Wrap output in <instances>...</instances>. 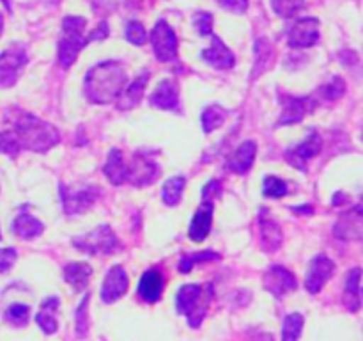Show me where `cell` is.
Masks as SVG:
<instances>
[{"label": "cell", "mask_w": 363, "mask_h": 341, "mask_svg": "<svg viewBox=\"0 0 363 341\" xmlns=\"http://www.w3.org/2000/svg\"><path fill=\"white\" fill-rule=\"evenodd\" d=\"M128 84V73L119 60H105L87 71L84 82L85 96L91 103H110L119 99Z\"/></svg>", "instance_id": "1"}, {"label": "cell", "mask_w": 363, "mask_h": 341, "mask_svg": "<svg viewBox=\"0 0 363 341\" xmlns=\"http://www.w3.org/2000/svg\"><path fill=\"white\" fill-rule=\"evenodd\" d=\"M13 134L20 142L21 149H30L35 153H46L59 142L60 135L55 126L39 119L30 112H18L13 117Z\"/></svg>", "instance_id": "2"}, {"label": "cell", "mask_w": 363, "mask_h": 341, "mask_svg": "<svg viewBox=\"0 0 363 341\" xmlns=\"http://www.w3.org/2000/svg\"><path fill=\"white\" fill-rule=\"evenodd\" d=\"M213 298V286L211 284H202L190 283L183 284L176 295V308L177 313L184 315L188 318V323L194 329H199L202 320L206 318L208 313L209 301Z\"/></svg>", "instance_id": "3"}, {"label": "cell", "mask_w": 363, "mask_h": 341, "mask_svg": "<svg viewBox=\"0 0 363 341\" xmlns=\"http://www.w3.org/2000/svg\"><path fill=\"white\" fill-rule=\"evenodd\" d=\"M87 20L82 16H66L62 20V34L59 39V64L67 70L73 66L80 50L85 46L84 28Z\"/></svg>", "instance_id": "4"}, {"label": "cell", "mask_w": 363, "mask_h": 341, "mask_svg": "<svg viewBox=\"0 0 363 341\" xmlns=\"http://www.w3.org/2000/svg\"><path fill=\"white\" fill-rule=\"evenodd\" d=\"M73 245L80 249L82 252L87 254H112L117 247H119V240H117L116 233L110 226H99L91 233H85L82 237L73 238Z\"/></svg>", "instance_id": "5"}, {"label": "cell", "mask_w": 363, "mask_h": 341, "mask_svg": "<svg viewBox=\"0 0 363 341\" xmlns=\"http://www.w3.org/2000/svg\"><path fill=\"white\" fill-rule=\"evenodd\" d=\"M151 45L160 63H174L177 59V36L165 20H160L151 31Z\"/></svg>", "instance_id": "6"}, {"label": "cell", "mask_w": 363, "mask_h": 341, "mask_svg": "<svg viewBox=\"0 0 363 341\" xmlns=\"http://www.w3.org/2000/svg\"><path fill=\"white\" fill-rule=\"evenodd\" d=\"M321 102L318 96H282V117L279 119V126H286V124H296L303 121L305 116L314 112Z\"/></svg>", "instance_id": "7"}, {"label": "cell", "mask_w": 363, "mask_h": 341, "mask_svg": "<svg viewBox=\"0 0 363 341\" xmlns=\"http://www.w3.org/2000/svg\"><path fill=\"white\" fill-rule=\"evenodd\" d=\"M321 148H323L321 135H319L318 130H314V128H312L311 134H308V137L305 139L301 144L287 149L286 162L289 163V166L296 167V169L301 170V173H305V170H307V163L311 162L314 156H318V153L321 151Z\"/></svg>", "instance_id": "8"}, {"label": "cell", "mask_w": 363, "mask_h": 341, "mask_svg": "<svg viewBox=\"0 0 363 341\" xmlns=\"http://www.w3.org/2000/svg\"><path fill=\"white\" fill-rule=\"evenodd\" d=\"M27 64V53L21 46H11L0 53V87H11Z\"/></svg>", "instance_id": "9"}, {"label": "cell", "mask_w": 363, "mask_h": 341, "mask_svg": "<svg viewBox=\"0 0 363 341\" xmlns=\"http://www.w3.org/2000/svg\"><path fill=\"white\" fill-rule=\"evenodd\" d=\"M99 195L98 188H82V190H73L64 185H60V197H62V208L66 215H78L94 205L96 197Z\"/></svg>", "instance_id": "10"}, {"label": "cell", "mask_w": 363, "mask_h": 341, "mask_svg": "<svg viewBox=\"0 0 363 341\" xmlns=\"http://www.w3.org/2000/svg\"><path fill=\"white\" fill-rule=\"evenodd\" d=\"M262 284H264L266 290L269 293L275 295L277 298H282L286 297L287 293L296 290L298 283H296V277L291 270H287L286 266H280L275 265L272 269L266 270L264 277H262Z\"/></svg>", "instance_id": "11"}, {"label": "cell", "mask_w": 363, "mask_h": 341, "mask_svg": "<svg viewBox=\"0 0 363 341\" xmlns=\"http://www.w3.org/2000/svg\"><path fill=\"white\" fill-rule=\"evenodd\" d=\"M319 27L321 21L314 16L300 18L289 31L291 48H308L319 41Z\"/></svg>", "instance_id": "12"}, {"label": "cell", "mask_w": 363, "mask_h": 341, "mask_svg": "<svg viewBox=\"0 0 363 341\" xmlns=\"http://www.w3.org/2000/svg\"><path fill=\"white\" fill-rule=\"evenodd\" d=\"M333 272H335V263H333L328 256H315L311 261V265H308L307 277H305V288H307L312 295L319 293L321 288L332 279Z\"/></svg>", "instance_id": "13"}, {"label": "cell", "mask_w": 363, "mask_h": 341, "mask_svg": "<svg viewBox=\"0 0 363 341\" xmlns=\"http://www.w3.org/2000/svg\"><path fill=\"white\" fill-rule=\"evenodd\" d=\"M130 288V279H128V274L124 272L123 266H112L108 270V274L105 276L101 286V298L106 304H112V302L119 301L124 293Z\"/></svg>", "instance_id": "14"}, {"label": "cell", "mask_w": 363, "mask_h": 341, "mask_svg": "<svg viewBox=\"0 0 363 341\" xmlns=\"http://www.w3.org/2000/svg\"><path fill=\"white\" fill-rule=\"evenodd\" d=\"M362 205H357L350 212H344L333 227V234L340 240H362Z\"/></svg>", "instance_id": "15"}, {"label": "cell", "mask_w": 363, "mask_h": 341, "mask_svg": "<svg viewBox=\"0 0 363 341\" xmlns=\"http://www.w3.org/2000/svg\"><path fill=\"white\" fill-rule=\"evenodd\" d=\"M160 169L151 158L144 155H137L133 158V163L128 166V180L133 183L135 187H145V185L152 183L158 178Z\"/></svg>", "instance_id": "16"}, {"label": "cell", "mask_w": 363, "mask_h": 341, "mask_svg": "<svg viewBox=\"0 0 363 341\" xmlns=\"http://www.w3.org/2000/svg\"><path fill=\"white\" fill-rule=\"evenodd\" d=\"M202 60L208 63L209 66L216 67V70H230L234 66V63H236L233 52L223 45V41L218 36H213L211 46L202 50Z\"/></svg>", "instance_id": "17"}, {"label": "cell", "mask_w": 363, "mask_h": 341, "mask_svg": "<svg viewBox=\"0 0 363 341\" xmlns=\"http://www.w3.org/2000/svg\"><path fill=\"white\" fill-rule=\"evenodd\" d=\"M211 222H213V201H204L199 206L197 213L194 215L190 222V231H188V237L194 242L201 244L206 240V237L211 231Z\"/></svg>", "instance_id": "18"}, {"label": "cell", "mask_w": 363, "mask_h": 341, "mask_svg": "<svg viewBox=\"0 0 363 341\" xmlns=\"http://www.w3.org/2000/svg\"><path fill=\"white\" fill-rule=\"evenodd\" d=\"M163 288H165V279H163V274L160 270L152 269L144 272V276L140 277V283H138V295L140 298H144L149 304H155L162 298Z\"/></svg>", "instance_id": "19"}, {"label": "cell", "mask_w": 363, "mask_h": 341, "mask_svg": "<svg viewBox=\"0 0 363 341\" xmlns=\"http://www.w3.org/2000/svg\"><path fill=\"white\" fill-rule=\"evenodd\" d=\"M149 105L162 110H174L179 105V94L174 80H162L149 98Z\"/></svg>", "instance_id": "20"}, {"label": "cell", "mask_w": 363, "mask_h": 341, "mask_svg": "<svg viewBox=\"0 0 363 341\" xmlns=\"http://www.w3.org/2000/svg\"><path fill=\"white\" fill-rule=\"evenodd\" d=\"M255 155H257V144L254 141H245L230 156L227 167L236 174H247L254 166Z\"/></svg>", "instance_id": "21"}, {"label": "cell", "mask_w": 363, "mask_h": 341, "mask_svg": "<svg viewBox=\"0 0 363 341\" xmlns=\"http://www.w3.org/2000/svg\"><path fill=\"white\" fill-rule=\"evenodd\" d=\"M259 229H261L262 249L266 252H275L282 244V229H280L279 224L269 219L264 212V215L261 213V217H259Z\"/></svg>", "instance_id": "22"}, {"label": "cell", "mask_w": 363, "mask_h": 341, "mask_svg": "<svg viewBox=\"0 0 363 341\" xmlns=\"http://www.w3.org/2000/svg\"><path fill=\"white\" fill-rule=\"evenodd\" d=\"M92 276L91 265L84 261H73L64 266V279L74 291H82L87 288L89 279Z\"/></svg>", "instance_id": "23"}, {"label": "cell", "mask_w": 363, "mask_h": 341, "mask_svg": "<svg viewBox=\"0 0 363 341\" xmlns=\"http://www.w3.org/2000/svg\"><path fill=\"white\" fill-rule=\"evenodd\" d=\"M103 170H105V176L108 178L110 183L116 185V187H119V185H123L124 181L128 180V166L126 162H124L123 153H121L119 149L113 148L112 151H110L108 160H106Z\"/></svg>", "instance_id": "24"}, {"label": "cell", "mask_w": 363, "mask_h": 341, "mask_svg": "<svg viewBox=\"0 0 363 341\" xmlns=\"http://www.w3.org/2000/svg\"><path fill=\"white\" fill-rule=\"evenodd\" d=\"M45 231V224L35 219L30 213H20L13 220V233L23 240H32Z\"/></svg>", "instance_id": "25"}, {"label": "cell", "mask_w": 363, "mask_h": 341, "mask_svg": "<svg viewBox=\"0 0 363 341\" xmlns=\"http://www.w3.org/2000/svg\"><path fill=\"white\" fill-rule=\"evenodd\" d=\"M147 80H149V73L145 71V73H142L140 77L133 82V84L126 85V89L123 91V94L119 96L117 109L130 110V109H133L135 105H138V102H140L142 94H144V91H145V84H147Z\"/></svg>", "instance_id": "26"}, {"label": "cell", "mask_w": 363, "mask_h": 341, "mask_svg": "<svg viewBox=\"0 0 363 341\" xmlns=\"http://www.w3.org/2000/svg\"><path fill=\"white\" fill-rule=\"evenodd\" d=\"M360 269H353L350 274H347L346 277V284H344V302H346L347 309H350L351 313H357L360 311V305H362V301H360Z\"/></svg>", "instance_id": "27"}, {"label": "cell", "mask_w": 363, "mask_h": 341, "mask_svg": "<svg viewBox=\"0 0 363 341\" xmlns=\"http://www.w3.org/2000/svg\"><path fill=\"white\" fill-rule=\"evenodd\" d=\"M57 308H59V298L50 297L43 302L41 311L35 316V322H38V325L41 327L45 334H55L57 329H59V323H57L55 318Z\"/></svg>", "instance_id": "28"}, {"label": "cell", "mask_w": 363, "mask_h": 341, "mask_svg": "<svg viewBox=\"0 0 363 341\" xmlns=\"http://www.w3.org/2000/svg\"><path fill=\"white\" fill-rule=\"evenodd\" d=\"M186 187V180L184 176H172L163 183L162 187V197L167 206L179 205L181 197H183V190Z\"/></svg>", "instance_id": "29"}, {"label": "cell", "mask_w": 363, "mask_h": 341, "mask_svg": "<svg viewBox=\"0 0 363 341\" xmlns=\"http://www.w3.org/2000/svg\"><path fill=\"white\" fill-rule=\"evenodd\" d=\"M344 92H346V82L340 77H333L328 84H325L323 87H319L318 91L314 92L318 96L319 102H333V99L342 98Z\"/></svg>", "instance_id": "30"}, {"label": "cell", "mask_w": 363, "mask_h": 341, "mask_svg": "<svg viewBox=\"0 0 363 341\" xmlns=\"http://www.w3.org/2000/svg\"><path fill=\"white\" fill-rule=\"evenodd\" d=\"M201 119H202V128H204L206 134H211V131H215L216 128L227 119V110L215 103V105H209L208 109H204Z\"/></svg>", "instance_id": "31"}, {"label": "cell", "mask_w": 363, "mask_h": 341, "mask_svg": "<svg viewBox=\"0 0 363 341\" xmlns=\"http://www.w3.org/2000/svg\"><path fill=\"white\" fill-rule=\"evenodd\" d=\"M254 53H255L254 78H257L259 75H261L262 71L268 67L269 60H272V57H273V50H272V46H269L268 39H264V38L257 39V43H255Z\"/></svg>", "instance_id": "32"}, {"label": "cell", "mask_w": 363, "mask_h": 341, "mask_svg": "<svg viewBox=\"0 0 363 341\" xmlns=\"http://www.w3.org/2000/svg\"><path fill=\"white\" fill-rule=\"evenodd\" d=\"M303 316L300 313H293V315L286 316L282 327V341H298L303 330Z\"/></svg>", "instance_id": "33"}, {"label": "cell", "mask_w": 363, "mask_h": 341, "mask_svg": "<svg viewBox=\"0 0 363 341\" xmlns=\"http://www.w3.org/2000/svg\"><path fill=\"white\" fill-rule=\"evenodd\" d=\"M222 258L220 254L213 251H204V252H197V254H186L181 258L179 261V272L181 274H188L195 265L199 263H209V261H218Z\"/></svg>", "instance_id": "34"}, {"label": "cell", "mask_w": 363, "mask_h": 341, "mask_svg": "<svg viewBox=\"0 0 363 341\" xmlns=\"http://www.w3.org/2000/svg\"><path fill=\"white\" fill-rule=\"evenodd\" d=\"M89 301H91V295H85L82 298L80 305L77 309V315H74V327H77V336L85 337L89 330Z\"/></svg>", "instance_id": "35"}, {"label": "cell", "mask_w": 363, "mask_h": 341, "mask_svg": "<svg viewBox=\"0 0 363 341\" xmlns=\"http://www.w3.org/2000/svg\"><path fill=\"white\" fill-rule=\"evenodd\" d=\"M30 316V308L25 304H13L6 311V322H9L14 327H23L28 323Z\"/></svg>", "instance_id": "36"}, {"label": "cell", "mask_w": 363, "mask_h": 341, "mask_svg": "<svg viewBox=\"0 0 363 341\" xmlns=\"http://www.w3.org/2000/svg\"><path fill=\"white\" fill-rule=\"evenodd\" d=\"M272 7L279 16L291 18L305 7V0H272Z\"/></svg>", "instance_id": "37"}, {"label": "cell", "mask_w": 363, "mask_h": 341, "mask_svg": "<svg viewBox=\"0 0 363 341\" xmlns=\"http://www.w3.org/2000/svg\"><path fill=\"white\" fill-rule=\"evenodd\" d=\"M289 188H287L286 181L280 180L277 176H266L264 178V187H262V194L266 197H273V199H279L287 195Z\"/></svg>", "instance_id": "38"}, {"label": "cell", "mask_w": 363, "mask_h": 341, "mask_svg": "<svg viewBox=\"0 0 363 341\" xmlns=\"http://www.w3.org/2000/svg\"><path fill=\"white\" fill-rule=\"evenodd\" d=\"M124 36H126V39L131 43V45H137V46H142L145 43V39H147V34H145L144 25H142L140 21H137V20L128 21L126 31H124Z\"/></svg>", "instance_id": "39"}, {"label": "cell", "mask_w": 363, "mask_h": 341, "mask_svg": "<svg viewBox=\"0 0 363 341\" xmlns=\"http://www.w3.org/2000/svg\"><path fill=\"white\" fill-rule=\"evenodd\" d=\"M21 148L18 139L14 137V134L11 130L0 131V153L9 156H18L20 155Z\"/></svg>", "instance_id": "40"}, {"label": "cell", "mask_w": 363, "mask_h": 341, "mask_svg": "<svg viewBox=\"0 0 363 341\" xmlns=\"http://www.w3.org/2000/svg\"><path fill=\"white\" fill-rule=\"evenodd\" d=\"M194 27L201 36L211 34L213 31V14L206 13V11H199L194 16Z\"/></svg>", "instance_id": "41"}, {"label": "cell", "mask_w": 363, "mask_h": 341, "mask_svg": "<svg viewBox=\"0 0 363 341\" xmlns=\"http://www.w3.org/2000/svg\"><path fill=\"white\" fill-rule=\"evenodd\" d=\"M216 4L234 14H243L248 9V0H216Z\"/></svg>", "instance_id": "42"}, {"label": "cell", "mask_w": 363, "mask_h": 341, "mask_svg": "<svg viewBox=\"0 0 363 341\" xmlns=\"http://www.w3.org/2000/svg\"><path fill=\"white\" fill-rule=\"evenodd\" d=\"M16 251L14 249H0V274L7 272L16 261Z\"/></svg>", "instance_id": "43"}, {"label": "cell", "mask_w": 363, "mask_h": 341, "mask_svg": "<svg viewBox=\"0 0 363 341\" xmlns=\"http://www.w3.org/2000/svg\"><path fill=\"white\" fill-rule=\"evenodd\" d=\"M92 6V9L99 14H106L112 13L117 6H119L121 0H89Z\"/></svg>", "instance_id": "44"}, {"label": "cell", "mask_w": 363, "mask_h": 341, "mask_svg": "<svg viewBox=\"0 0 363 341\" xmlns=\"http://www.w3.org/2000/svg\"><path fill=\"white\" fill-rule=\"evenodd\" d=\"M106 36H108V23H106V21H101V23L98 25V28L92 31L89 38H85V45H89V43L92 41H101V39H105Z\"/></svg>", "instance_id": "45"}, {"label": "cell", "mask_w": 363, "mask_h": 341, "mask_svg": "<svg viewBox=\"0 0 363 341\" xmlns=\"http://www.w3.org/2000/svg\"><path fill=\"white\" fill-rule=\"evenodd\" d=\"M220 194H222V185H220L218 181H209V183L204 187V190H202L204 201H211L213 197H216V195Z\"/></svg>", "instance_id": "46"}, {"label": "cell", "mask_w": 363, "mask_h": 341, "mask_svg": "<svg viewBox=\"0 0 363 341\" xmlns=\"http://www.w3.org/2000/svg\"><path fill=\"white\" fill-rule=\"evenodd\" d=\"M248 341H275L269 332H255Z\"/></svg>", "instance_id": "47"}, {"label": "cell", "mask_w": 363, "mask_h": 341, "mask_svg": "<svg viewBox=\"0 0 363 341\" xmlns=\"http://www.w3.org/2000/svg\"><path fill=\"white\" fill-rule=\"evenodd\" d=\"M2 28H4V18L2 14H0V34H2Z\"/></svg>", "instance_id": "48"}, {"label": "cell", "mask_w": 363, "mask_h": 341, "mask_svg": "<svg viewBox=\"0 0 363 341\" xmlns=\"http://www.w3.org/2000/svg\"><path fill=\"white\" fill-rule=\"evenodd\" d=\"M0 238H2V233H0Z\"/></svg>", "instance_id": "49"}]
</instances>
